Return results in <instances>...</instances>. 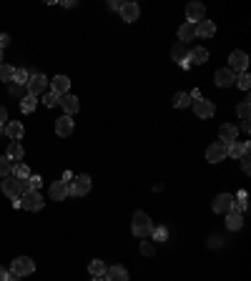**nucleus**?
Segmentation results:
<instances>
[{"instance_id":"27","label":"nucleus","mask_w":251,"mask_h":281,"mask_svg":"<svg viewBox=\"0 0 251 281\" xmlns=\"http://www.w3.org/2000/svg\"><path fill=\"white\" fill-rule=\"evenodd\" d=\"M219 140H221V143H226V146H229V143H234V140H236V126H229V123H226V126H221V128H219Z\"/></svg>"},{"instance_id":"28","label":"nucleus","mask_w":251,"mask_h":281,"mask_svg":"<svg viewBox=\"0 0 251 281\" xmlns=\"http://www.w3.org/2000/svg\"><path fill=\"white\" fill-rule=\"evenodd\" d=\"M10 176H15L18 181H25V178L30 176V168H28L25 163H15V166H13V171H10Z\"/></svg>"},{"instance_id":"48","label":"nucleus","mask_w":251,"mask_h":281,"mask_svg":"<svg viewBox=\"0 0 251 281\" xmlns=\"http://www.w3.org/2000/svg\"><path fill=\"white\" fill-rule=\"evenodd\" d=\"M91 281H106V279H103V276H93Z\"/></svg>"},{"instance_id":"23","label":"nucleus","mask_w":251,"mask_h":281,"mask_svg":"<svg viewBox=\"0 0 251 281\" xmlns=\"http://www.w3.org/2000/svg\"><path fill=\"white\" fill-rule=\"evenodd\" d=\"M51 199H53V201H65V199H68V183H65V181H56V183L51 186Z\"/></svg>"},{"instance_id":"29","label":"nucleus","mask_w":251,"mask_h":281,"mask_svg":"<svg viewBox=\"0 0 251 281\" xmlns=\"http://www.w3.org/2000/svg\"><path fill=\"white\" fill-rule=\"evenodd\" d=\"M88 271H91V276H103V274H106V264H103L101 259H93V261L88 264Z\"/></svg>"},{"instance_id":"49","label":"nucleus","mask_w":251,"mask_h":281,"mask_svg":"<svg viewBox=\"0 0 251 281\" xmlns=\"http://www.w3.org/2000/svg\"><path fill=\"white\" fill-rule=\"evenodd\" d=\"M0 63H3V51H0Z\"/></svg>"},{"instance_id":"33","label":"nucleus","mask_w":251,"mask_h":281,"mask_svg":"<svg viewBox=\"0 0 251 281\" xmlns=\"http://www.w3.org/2000/svg\"><path fill=\"white\" fill-rule=\"evenodd\" d=\"M35 103H38V101H35V96H30V93H28V96L23 98V103H20L23 113H33V111H35Z\"/></svg>"},{"instance_id":"44","label":"nucleus","mask_w":251,"mask_h":281,"mask_svg":"<svg viewBox=\"0 0 251 281\" xmlns=\"http://www.w3.org/2000/svg\"><path fill=\"white\" fill-rule=\"evenodd\" d=\"M208 246H211V249L221 246V239H219V236H211V239H208Z\"/></svg>"},{"instance_id":"20","label":"nucleus","mask_w":251,"mask_h":281,"mask_svg":"<svg viewBox=\"0 0 251 281\" xmlns=\"http://www.w3.org/2000/svg\"><path fill=\"white\" fill-rule=\"evenodd\" d=\"M196 35H201V38H214V35H216V23H214V20H201V23H196Z\"/></svg>"},{"instance_id":"3","label":"nucleus","mask_w":251,"mask_h":281,"mask_svg":"<svg viewBox=\"0 0 251 281\" xmlns=\"http://www.w3.org/2000/svg\"><path fill=\"white\" fill-rule=\"evenodd\" d=\"M48 85H51V80H48L43 73H30V78H28V83H25L28 93H30V96H35V98H38V96H40Z\"/></svg>"},{"instance_id":"42","label":"nucleus","mask_w":251,"mask_h":281,"mask_svg":"<svg viewBox=\"0 0 251 281\" xmlns=\"http://www.w3.org/2000/svg\"><path fill=\"white\" fill-rule=\"evenodd\" d=\"M5 123H8V111L0 106V128H5Z\"/></svg>"},{"instance_id":"25","label":"nucleus","mask_w":251,"mask_h":281,"mask_svg":"<svg viewBox=\"0 0 251 281\" xmlns=\"http://www.w3.org/2000/svg\"><path fill=\"white\" fill-rule=\"evenodd\" d=\"M23 156H25L23 146H20L18 140H10V143H8V153H5V158H8L10 163H13V161H20Z\"/></svg>"},{"instance_id":"41","label":"nucleus","mask_w":251,"mask_h":281,"mask_svg":"<svg viewBox=\"0 0 251 281\" xmlns=\"http://www.w3.org/2000/svg\"><path fill=\"white\" fill-rule=\"evenodd\" d=\"M239 161H241V171H244V173H249V171H251L249 156H241V158H239Z\"/></svg>"},{"instance_id":"30","label":"nucleus","mask_w":251,"mask_h":281,"mask_svg":"<svg viewBox=\"0 0 251 281\" xmlns=\"http://www.w3.org/2000/svg\"><path fill=\"white\" fill-rule=\"evenodd\" d=\"M236 116H239L241 121H249V116H251V103L249 101H241V103L236 106Z\"/></svg>"},{"instance_id":"31","label":"nucleus","mask_w":251,"mask_h":281,"mask_svg":"<svg viewBox=\"0 0 251 281\" xmlns=\"http://www.w3.org/2000/svg\"><path fill=\"white\" fill-rule=\"evenodd\" d=\"M191 103H193V101H191L188 93H176V96H174V106H176V108H188Z\"/></svg>"},{"instance_id":"2","label":"nucleus","mask_w":251,"mask_h":281,"mask_svg":"<svg viewBox=\"0 0 251 281\" xmlns=\"http://www.w3.org/2000/svg\"><path fill=\"white\" fill-rule=\"evenodd\" d=\"M18 206L25 211H40L46 206V199L40 196V191H23L18 199Z\"/></svg>"},{"instance_id":"45","label":"nucleus","mask_w":251,"mask_h":281,"mask_svg":"<svg viewBox=\"0 0 251 281\" xmlns=\"http://www.w3.org/2000/svg\"><path fill=\"white\" fill-rule=\"evenodd\" d=\"M8 274H10V271H8V269H3V266H0V281H8Z\"/></svg>"},{"instance_id":"18","label":"nucleus","mask_w":251,"mask_h":281,"mask_svg":"<svg viewBox=\"0 0 251 281\" xmlns=\"http://www.w3.org/2000/svg\"><path fill=\"white\" fill-rule=\"evenodd\" d=\"M56 133H58L61 138H68V136L73 133V118H70V116H61V118L56 121Z\"/></svg>"},{"instance_id":"34","label":"nucleus","mask_w":251,"mask_h":281,"mask_svg":"<svg viewBox=\"0 0 251 281\" xmlns=\"http://www.w3.org/2000/svg\"><path fill=\"white\" fill-rule=\"evenodd\" d=\"M13 75H15V68H13V66H8V63H0V80L10 83V80H13Z\"/></svg>"},{"instance_id":"39","label":"nucleus","mask_w":251,"mask_h":281,"mask_svg":"<svg viewBox=\"0 0 251 281\" xmlns=\"http://www.w3.org/2000/svg\"><path fill=\"white\" fill-rule=\"evenodd\" d=\"M43 103H46L48 108H53V106L58 103V96H56V93H46V98H43Z\"/></svg>"},{"instance_id":"43","label":"nucleus","mask_w":251,"mask_h":281,"mask_svg":"<svg viewBox=\"0 0 251 281\" xmlns=\"http://www.w3.org/2000/svg\"><path fill=\"white\" fill-rule=\"evenodd\" d=\"M8 43H10V35H8V33H0V51H3Z\"/></svg>"},{"instance_id":"13","label":"nucleus","mask_w":251,"mask_h":281,"mask_svg":"<svg viewBox=\"0 0 251 281\" xmlns=\"http://www.w3.org/2000/svg\"><path fill=\"white\" fill-rule=\"evenodd\" d=\"M68 90H70V78H68V75H56V78L51 80V93H56L58 98L65 96Z\"/></svg>"},{"instance_id":"47","label":"nucleus","mask_w":251,"mask_h":281,"mask_svg":"<svg viewBox=\"0 0 251 281\" xmlns=\"http://www.w3.org/2000/svg\"><path fill=\"white\" fill-rule=\"evenodd\" d=\"M241 131H244V133H249V131H251V126H249V121H244V123H241Z\"/></svg>"},{"instance_id":"50","label":"nucleus","mask_w":251,"mask_h":281,"mask_svg":"<svg viewBox=\"0 0 251 281\" xmlns=\"http://www.w3.org/2000/svg\"><path fill=\"white\" fill-rule=\"evenodd\" d=\"M0 136H3V128H0Z\"/></svg>"},{"instance_id":"32","label":"nucleus","mask_w":251,"mask_h":281,"mask_svg":"<svg viewBox=\"0 0 251 281\" xmlns=\"http://www.w3.org/2000/svg\"><path fill=\"white\" fill-rule=\"evenodd\" d=\"M28 78H30V73H28L25 68H15V75H13V83H18V85H23V88H25Z\"/></svg>"},{"instance_id":"9","label":"nucleus","mask_w":251,"mask_h":281,"mask_svg":"<svg viewBox=\"0 0 251 281\" xmlns=\"http://www.w3.org/2000/svg\"><path fill=\"white\" fill-rule=\"evenodd\" d=\"M234 196L231 194H219L216 199H214V204H211V209L216 211V213H229V211L234 209Z\"/></svg>"},{"instance_id":"12","label":"nucleus","mask_w":251,"mask_h":281,"mask_svg":"<svg viewBox=\"0 0 251 281\" xmlns=\"http://www.w3.org/2000/svg\"><path fill=\"white\" fill-rule=\"evenodd\" d=\"M191 106H193V111H196V116H198V118H211V116H214V111H216V108H214V103H211V101H206V98H198V101H193Z\"/></svg>"},{"instance_id":"4","label":"nucleus","mask_w":251,"mask_h":281,"mask_svg":"<svg viewBox=\"0 0 251 281\" xmlns=\"http://www.w3.org/2000/svg\"><path fill=\"white\" fill-rule=\"evenodd\" d=\"M91 194V176L80 173L73 178V183L68 186V196H88Z\"/></svg>"},{"instance_id":"11","label":"nucleus","mask_w":251,"mask_h":281,"mask_svg":"<svg viewBox=\"0 0 251 281\" xmlns=\"http://www.w3.org/2000/svg\"><path fill=\"white\" fill-rule=\"evenodd\" d=\"M214 83H216L219 88H229V85L236 83V73H231L229 68L216 70V73H214Z\"/></svg>"},{"instance_id":"8","label":"nucleus","mask_w":251,"mask_h":281,"mask_svg":"<svg viewBox=\"0 0 251 281\" xmlns=\"http://www.w3.org/2000/svg\"><path fill=\"white\" fill-rule=\"evenodd\" d=\"M3 194L8 196V199H20V194H23V186H20V181L15 178V176H8L5 181H3Z\"/></svg>"},{"instance_id":"21","label":"nucleus","mask_w":251,"mask_h":281,"mask_svg":"<svg viewBox=\"0 0 251 281\" xmlns=\"http://www.w3.org/2000/svg\"><path fill=\"white\" fill-rule=\"evenodd\" d=\"M206 61H208V51H206V48L196 45V48H191V51H188V66H191V63L201 66V63H206Z\"/></svg>"},{"instance_id":"7","label":"nucleus","mask_w":251,"mask_h":281,"mask_svg":"<svg viewBox=\"0 0 251 281\" xmlns=\"http://www.w3.org/2000/svg\"><path fill=\"white\" fill-rule=\"evenodd\" d=\"M224 158H226V143L216 140V143H211V146L206 148V161H208V163H219V161H224Z\"/></svg>"},{"instance_id":"38","label":"nucleus","mask_w":251,"mask_h":281,"mask_svg":"<svg viewBox=\"0 0 251 281\" xmlns=\"http://www.w3.org/2000/svg\"><path fill=\"white\" fill-rule=\"evenodd\" d=\"M141 254L143 256H156V246L151 241H141Z\"/></svg>"},{"instance_id":"37","label":"nucleus","mask_w":251,"mask_h":281,"mask_svg":"<svg viewBox=\"0 0 251 281\" xmlns=\"http://www.w3.org/2000/svg\"><path fill=\"white\" fill-rule=\"evenodd\" d=\"M236 85H239L241 90H249L251 78H249V73H246V70H244V73H239V78H236Z\"/></svg>"},{"instance_id":"14","label":"nucleus","mask_w":251,"mask_h":281,"mask_svg":"<svg viewBox=\"0 0 251 281\" xmlns=\"http://www.w3.org/2000/svg\"><path fill=\"white\" fill-rule=\"evenodd\" d=\"M121 18H123L126 23H133V20H138V15H141V8L136 5V3H121Z\"/></svg>"},{"instance_id":"22","label":"nucleus","mask_w":251,"mask_h":281,"mask_svg":"<svg viewBox=\"0 0 251 281\" xmlns=\"http://www.w3.org/2000/svg\"><path fill=\"white\" fill-rule=\"evenodd\" d=\"M241 226H244V216H241L239 211L231 209L226 213V228H229V231H239Z\"/></svg>"},{"instance_id":"24","label":"nucleus","mask_w":251,"mask_h":281,"mask_svg":"<svg viewBox=\"0 0 251 281\" xmlns=\"http://www.w3.org/2000/svg\"><path fill=\"white\" fill-rule=\"evenodd\" d=\"M103 279L106 281H128V271H126L123 266H111V269H106Z\"/></svg>"},{"instance_id":"1","label":"nucleus","mask_w":251,"mask_h":281,"mask_svg":"<svg viewBox=\"0 0 251 281\" xmlns=\"http://www.w3.org/2000/svg\"><path fill=\"white\" fill-rule=\"evenodd\" d=\"M151 228H153V223H151L148 213H146V211H136V213H133V223H131L133 236L146 239V236H151Z\"/></svg>"},{"instance_id":"26","label":"nucleus","mask_w":251,"mask_h":281,"mask_svg":"<svg viewBox=\"0 0 251 281\" xmlns=\"http://www.w3.org/2000/svg\"><path fill=\"white\" fill-rule=\"evenodd\" d=\"M171 58H174L176 63H181L184 68H188V51H186V45H174V48H171Z\"/></svg>"},{"instance_id":"36","label":"nucleus","mask_w":251,"mask_h":281,"mask_svg":"<svg viewBox=\"0 0 251 281\" xmlns=\"http://www.w3.org/2000/svg\"><path fill=\"white\" fill-rule=\"evenodd\" d=\"M10 171H13V163H10L5 156H0V178H8Z\"/></svg>"},{"instance_id":"5","label":"nucleus","mask_w":251,"mask_h":281,"mask_svg":"<svg viewBox=\"0 0 251 281\" xmlns=\"http://www.w3.org/2000/svg\"><path fill=\"white\" fill-rule=\"evenodd\" d=\"M35 271V261L28 259V256H18L13 264H10V274H18V276H28Z\"/></svg>"},{"instance_id":"40","label":"nucleus","mask_w":251,"mask_h":281,"mask_svg":"<svg viewBox=\"0 0 251 281\" xmlns=\"http://www.w3.org/2000/svg\"><path fill=\"white\" fill-rule=\"evenodd\" d=\"M8 90H10L13 96H20V93H23V85H18V83L10 80V83H8Z\"/></svg>"},{"instance_id":"17","label":"nucleus","mask_w":251,"mask_h":281,"mask_svg":"<svg viewBox=\"0 0 251 281\" xmlns=\"http://www.w3.org/2000/svg\"><path fill=\"white\" fill-rule=\"evenodd\" d=\"M179 40H181V45H186L191 40H196V23H184L181 28H179Z\"/></svg>"},{"instance_id":"19","label":"nucleus","mask_w":251,"mask_h":281,"mask_svg":"<svg viewBox=\"0 0 251 281\" xmlns=\"http://www.w3.org/2000/svg\"><path fill=\"white\" fill-rule=\"evenodd\" d=\"M203 5L201 3H188L186 5V18H188V23H201L203 20Z\"/></svg>"},{"instance_id":"46","label":"nucleus","mask_w":251,"mask_h":281,"mask_svg":"<svg viewBox=\"0 0 251 281\" xmlns=\"http://www.w3.org/2000/svg\"><path fill=\"white\" fill-rule=\"evenodd\" d=\"M108 8H113V10H121V3H118V0H111V3H108Z\"/></svg>"},{"instance_id":"35","label":"nucleus","mask_w":251,"mask_h":281,"mask_svg":"<svg viewBox=\"0 0 251 281\" xmlns=\"http://www.w3.org/2000/svg\"><path fill=\"white\" fill-rule=\"evenodd\" d=\"M151 236H153V241H166V239H169V231H166L163 226H153V228H151Z\"/></svg>"},{"instance_id":"15","label":"nucleus","mask_w":251,"mask_h":281,"mask_svg":"<svg viewBox=\"0 0 251 281\" xmlns=\"http://www.w3.org/2000/svg\"><path fill=\"white\" fill-rule=\"evenodd\" d=\"M3 131H5V136H8L10 140H20L23 138V133H25V128H23L20 121H8Z\"/></svg>"},{"instance_id":"6","label":"nucleus","mask_w":251,"mask_h":281,"mask_svg":"<svg viewBox=\"0 0 251 281\" xmlns=\"http://www.w3.org/2000/svg\"><path fill=\"white\" fill-rule=\"evenodd\" d=\"M229 66H231V73H244L246 66H249V56L244 53V51H234L231 56H229Z\"/></svg>"},{"instance_id":"10","label":"nucleus","mask_w":251,"mask_h":281,"mask_svg":"<svg viewBox=\"0 0 251 281\" xmlns=\"http://www.w3.org/2000/svg\"><path fill=\"white\" fill-rule=\"evenodd\" d=\"M58 106L63 108V113L65 116H73V113H78V108H80V103H78V98L73 96V93H65L58 98Z\"/></svg>"},{"instance_id":"16","label":"nucleus","mask_w":251,"mask_h":281,"mask_svg":"<svg viewBox=\"0 0 251 281\" xmlns=\"http://www.w3.org/2000/svg\"><path fill=\"white\" fill-rule=\"evenodd\" d=\"M226 156H231V158H241V156H249V143L246 140H234V143H229L226 146Z\"/></svg>"}]
</instances>
